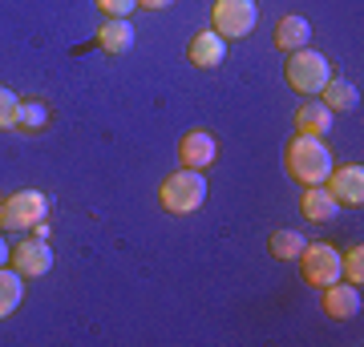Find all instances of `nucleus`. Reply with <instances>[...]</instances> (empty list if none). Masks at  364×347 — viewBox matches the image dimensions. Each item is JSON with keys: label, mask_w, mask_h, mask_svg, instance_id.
<instances>
[{"label": "nucleus", "mask_w": 364, "mask_h": 347, "mask_svg": "<svg viewBox=\"0 0 364 347\" xmlns=\"http://www.w3.org/2000/svg\"><path fill=\"white\" fill-rule=\"evenodd\" d=\"M332 166H336V158H332L324 138H312V133H291L287 138L284 170L291 182H299V186H324Z\"/></svg>", "instance_id": "1"}, {"label": "nucleus", "mask_w": 364, "mask_h": 347, "mask_svg": "<svg viewBox=\"0 0 364 347\" xmlns=\"http://www.w3.org/2000/svg\"><path fill=\"white\" fill-rule=\"evenodd\" d=\"M207 202V178H203V170H174L162 178L158 186V206L166 210V214H195L198 206Z\"/></svg>", "instance_id": "2"}, {"label": "nucleus", "mask_w": 364, "mask_h": 347, "mask_svg": "<svg viewBox=\"0 0 364 347\" xmlns=\"http://www.w3.org/2000/svg\"><path fill=\"white\" fill-rule=\"evenodd\" d=\"M332 77H336V73H332V61H328L324 53H316V49L287 53L284 81L291 85V93H299V97H320V89H324Z\"/></svg>", "instance_id": "3"}, {"label": "nucleus", "mask_w": 364, "mask_h": 347, "mask_svg": "<svg viewBox=\"0 0 364 347\" xmlns=\"http://www.w3.org/2000/svg\"><path fill=\"white\" fill-rule=\"evenodd\" d=\"M259 25V9L255 0H215L210 4V28L223 40H243Z\"/></svg>", "instance_id": "4"}, {"label": "nucleus", "mask_w": 364, "mask_h": 347, "mask_svg": "<svg viewBox=\"0 0 364 347\" xmlns=\"http://www.w3.org/2000/svg\"><path fill=\"white\" fill-rule=\"evenodd\" d=\"M41 219H49V198L41 190H16L0 202V231H33Z\"/></svg>", "instance_id": "5"}, {"label": "nucleus", "mask_w": 364, "mask_h": 347, "mask_svg": "<svg viewBox=\"0 0 364 347\" xmlns=\"http://www.w3.org/2000/svg\"><path fill=\"white\" fill-rule=\"evenodd\" d=\"M299 275H304V283L308 287H328L340 279V250L328 243H304V250H299Z\"/></svg>", "instance_id": "6"}, {"label": "nucleus", "mask_w": 364, "mask_h": 347, "mask_svg": "<svg viewBox=\"0 0 364 347\" xmlns=\"http://www.w3.org/2000/svg\"><path fill=\"white\" fill-rule=\"evenodd\" d=\"M9 263H13V270H21L25 279H41V275H49V270H53L49 238H37V234L21 238L16 246H9Z\"/></svg>", "instance_id": "7"}, {"label": "nucleus", "mask_w": 364, "mask_h": 347, "mask_svg": "<svg viewBox=\"0 0 364 347\" xmlns=\"http://www.w3.org/2000/svg\"><path fill=\"white\" fill-rule=\"evenodd\" d=\"M324 186H328V194H332L340 206H352V210H360L364 206V166L360 162L332 166V174H328Z\"/></svg>", "instance_id": "8"}, {"label": "nucleus", "mask_w": 364, "mask_h": 347, "mask_svg": "<svg viewBox=\"0 0 364 347\" xmlns=\"http://www.w3.org/2000/svg\"><path fill=\"white\" fill-rule=\"evenodd\" d=\"M360 307H364L360 287L344 283V279H336V283L320 287V311H324L328 319H336V323L356 319V315H360Z\"/></svg>", "instance_id": "9"}, {"label": "nucleus", "mask_w": 364, "mask_h": 347, "mask_svg": "<svg viewBox=\"0 0 364 347\" xmlns=\"http://www.w3.org/2000/svg\"><path fill=\"white\" fill-rule=\"evenodd\" d=\"M219 154V142H215V133L210 129H186L178 138V162L186 170H207Z\"/></svg>", "instance_id": "10"}, {"label": "nucleus", "mask_w": 364, "mask_h": 347, "mask_svg": "<svg viewBox=\"0 0 364 347\" xmlns=\"http://www.w3.org/2000/svg\"><path fill=\"white\" fill-rule=\"evenodd\" d=\"M223 57H227V40L215 28H203L186 40V61L195 69H215V65H223Z\"/></svg>", "instance_id": "11"}, {"label": "nucleus", "mask_w": 364, "mask_h": 347, "mask_svg": "<svg viewBox=\"0 0 364 347\" xmlns=\"http://www.w3.org/2000/svg\"><path fill=\"white\" fill-rule=\"evenodd\" d=\"M275 49L279 53H296V49H308V40H312V25H308V16H299V13H287L275 21Z\"/></svg>", "instance_id": "12"}, {"label": "nucleus", "mask_w": 364, "mask_h": 347, "mask_svg": "<svg viewBox=\"0 0 364 347\" xmlns=\"http://www.w3.org/2000/svg\"><path fill=\"white\" fill-rule=\"evenodd\" d=\"M97 49L109 53V57L130 53L134 49V25H130V16H105V25L97 28Z\"/></svg>", "instance_id": "13"}, {"label": "nucleus", "mask_w": 364, "mask_h": 347, "mask_svg": "<svg viewBox=\"0 0 364 347\" xmlns=\"http://www.w3.org/2000/svg\"><path fill=\"white\" fill-rule=\"evenodd\" d=\"M299 214L308 222H332L340 214V202L328 194V186H304V194H299Z\"/></svg>", "instance_id": "14"}, {"label": "nucleus", "mask_w": 364, "mask_h": 347, "mask_svg": "<svg viewBox=\"0 0 364 347\" xmlns=\"http://www.w3.org/2000/svg\"><path fill=\"white\" fill-rule=\"evenodd\" d=\"M332 129V109L324 101H304L296 109V133H312V138H324Z\"/></svg>", "instance_id": "15"}, {"label": "nucleus", "mask_w": 364, "mask_h": 347, "mask_svg": "<svg viewBox=\"0 0 364 347\" xmlns=\"http://www.w3.org/2000/svg\"><path fill=\"white\" fill-rule=\"evenodd\" d=\"M25 299V275L13 267H0V319H9Z\"/></svg>", "instance_id": "16"}, {"label": "nucleus", "mask_w": 364, "mask_h": 347, "mask_svg": "<svg viewBox=\"0 0 364 347\" xmlns=\"http://www.w3.org/2000/svg\"><path fill=\"white\" fill-rule=\"evenodd\" d=\"M304 234L291 231V226H279V231L267 234V250H272V258H279V263H291V258H299V250H304Z\"/></svg>", "instance_id": "17"}, {"label": "nucleus", "mask_w": 364, "mask_h": 347, "mask_svg": "<svg viewBox=\"0 0 364 347\" xmlns=\"http://www.w3.org/2000/svg\"><path fill=\"white\" fill-rule=\"evenodd\" d=\"M49 126V105L41 97H21V109H16V129L21 133H41Z\"/></svg>", "instance_id": "18"}, {"label": "nucleus", "mask_w": 364, "mask_h": 347, "mask_svg": "<svg viewBox=\"0 0 364 347\" xmlns=\"http://www.w3.org/2000/svg\"><path fill=\"white\" fill-rule=\"evenodd\" d=\"M320 97H324V105L332 109V114H344V109H356V89H352L344 77H332L320 89Z\"/></svg>", "instance_id": "19"}, {"label": "nucleus", "mask_w": 364, "mask_h": 347, "mask_svg": "<svg viewBox=\"0 0 364 347\" xmlns=\"http://www.w3.org/2000/svg\"><path fill=\"white\" fill-rule=\"evenodd\" d=\"M340 279H344V283H352V287L364 283V246L360 243L348 246V250L340 255Z\"/></svg>", "instance_id": "20"}, {"label": "nucleus", "mask_w": 364, "mask_h": 347, "mask_svg": "<svg viewBox=\"0 0 364 347\" xmlns=\"http://www.w3.org/2000/svg\"><path fill=\"white\" fill-rule=\"evenodd\" d=\"M16 109H21V97L0 85V129H16Z\"/></svg>", "instance_id": "21"}, {"label": "nucleus", "mask_w": 364, "mask_h": 347, "mask_svg": "<svg viewBox=\"0 0 364 347\" xmlns=\"http://www.w3.org/2000/svg\"><path fill=\"white\" fill-rule=\"evenodd\" d=\"M93 4H97L105 16H130L134 9H138V0H93Z\"/></svg>", "instance_id": "22"}, {"label": "nucleus", "mask_w": 364, "mask_h": 347, "mask_svg": "<svg viewBox=\"0 0 364 347\" xmlns=\"http://www.w3.org/2000/svg\"><path fill=\"white\" fill-rule=\"evenodd\" d=\"M174 0H138V9H150V13H158V9H170Z\"/></svg>", "instance_id": "23"}, {"label": "nucleus", "mask_w": 364, "mask_h": 347, "mask_svg": "<svg viewBox=\"0 0 364 347\" xmlns=\"http://www.w3.org/2000/svg\"><path fill=\"white\" fill-rule=\"evenodd\" d=\"M33 234H37V238H49V219H41L37 226H33Z\"/></svg>", "instance_id": "24"}, {"label": "nucleus", "mask_w": 364, "mask_h": 347, "mask_svg": "<svg viewBox=\"0 0 364 347\" xmlns=\"http://www.w3.org/2000/svg\"><path fill=\"white\" fill-rule=\"evenodd\" d=\"M4 263H9V243L0 238V267H4Z\"/></svg>", "instance_id": "25"}, {"label": "nucleus", "mask_w": 364, "mask_h": 347, "mask_svg": "<svg viewBox=\"0 0 364 347\" xmlns=\"http://www.w3.org/2000/svg\"><path fill=\"white\" fill-rule=\"evenodd\" d=\"M0 202H4V198H0Z\"/></svg>", "instance_id": "26"}]
</instances>
